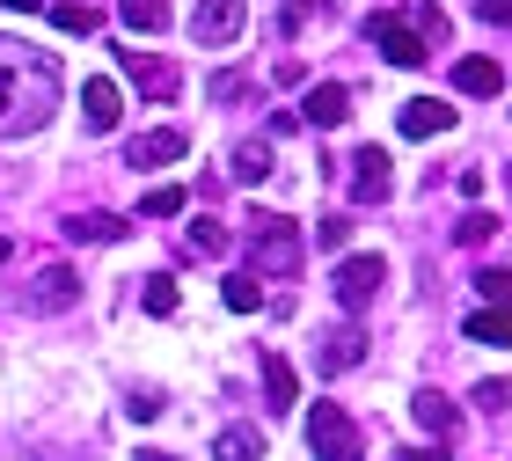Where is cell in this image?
<instances>
[{"label": "cell", "mask_w": 512, "mask_h": 461, "mask_svg": "<svg viewBox=\"0 0 512 461\" xmlns=\"http://www.w3.org/2000/svg\"><path fill=\"white\" fill-rule=\"evenodd\" d=\"M59 110V59L22 37H0V140H22Z\"/></svg>", "instance_id": "obj_1"}, {"label": "cell", "mask_w": 512, "mask_h": 461, "mask_svg": "<svg viewBox=\"0 0 512 461\" xmlns=\"http://www.w3.org/2000/svg\"><path fill=\"white\" fill-rule=\"evenodd\" d=\"M249 257L256 271H271V279H293L300 271V235H293V220H278V213H249Z\"/></svg>", "instance_id": "obj_2"}, {"label": "cell", "mask_w": 512, "mask_h": 461, "mask_svg": "<svg viewBox=\"0 0 512 461\" xmlns=\"http://www.w3.org/2000/svg\"><path fill=\"white\" fill-rule=\"evenodd\" d=\"M308 447H315L322 461H359V454H366V432L344 418V403H315V410H308Z\"/></svg>", "instance_id": "obj_3"}, {"label": "cell", "mask_w": 512, "mask_h": 461, "mask_svg": "<svg viewBox=\"0 0 512 461\" xmlns=\"http://www.w3.org/2000/svg\"><path fill=\"white\" fill-rule=\"evenodd\" d=\"M366 44L388 59V66H425V37L410 30V15H366Z\"/></svg>", "instance_id": "obj_4"}, {"label": "cell", "mask_w": 512, "mask_h": 461, "mask_svg": "<svg viewBox=\"0 0 512 461\" xmlns=\"http://www.w3.org/2000/svg\"><path fill=\"white\" fill-rule=\"evenodd\" d=\"M249 22V0H198L191 8V37L198 44H235Z\"/></svg>", "instance_id": "obj_5"}, {"label": "cell", "mask_w": 512, "mask_h": 461, "mask_svg": "<svg viewBox=\"0 0 512 461\" xmlns=\"http://www.w3.org/2000/svg\"><path fill=\"white\" fill-rule=\"evenodd\" d=\"M74 301H81V279L66 264H44L37 279H30V293H22V308H30V315H59V308H74Z\"/></svg>", "instance_id": "obj_6"}, {"label": "cell", "mask_w": 512, "mask_h": 461, "mask_svg": "<svg viewBox=\"0 0 512 461\" xmlns=\"http://www.w3.org/2000/svg\"><path fill=\"white\" fill-rule=\"evenodd\" d=\"M381 286H388V264H381V257H344V264H337V301L352 308V315L374 301Z\"/></svg>", "instance_id": "obj_7"}, {"label": "cell", "mask_w": 512, "mask_h": 461, "mask_svg": "<svg viewBox=\"0 0 512 461\" xmlns=\"http://www.w3.org/2000/svg\"><path fill=\"white\" fill-rule=\"evenodd\" d=\"M183 154H191V140H183L176 125H161V132H139V140L125 147V161H132V169H161V161H183Z\"/></svg>", "instance_id": "obj_8"}, {"label": "cell", "mask_w": 512, "mask_h": 461, "mask_svg": "<svg viewBox=\"0 0 512 461\" xmlns=\"http://www.w3.org/2000/svg\"><path fill=\"white\" fill-rule=\"evenodd\" d=\"M300 118H308V125H344V118H352V88H344V81H315L308 103H300Z\"/></svg>", "instance_id": "obj_9"}, {"label": "cell", "mask_w": 512, "mask_h": 461, "mask_svg": "<svg viewBox=\"0 0 512 461\" xmlns=\"http://www.w3.org/2000/svg\"><path fill=\"white\" fill-rule=\"evenodd\" d=\"M352 198L359 205H381L388 198V154L381 147H359L352 154Z\"/></svg>", "instance_id": "obj_10"}, {"label": "cell", "mask_w": 512, "mask_h": 461, "mask_svg": "<svg viewBox=\"0 0 512 461\" xmlns=\"http://www.w3.org/2000/svg\"><path fill=\"white\" fill-rule=\"evenodd\" d=\"M125 74L147 88L154 103H169V96H176V66H169V59H154V52H125Z\"/></svg>", "instance_id": "obj_11"}, {"label": "cell", "mask_w": 512, "mask_h": 461, "mask_svg": "<svg viewBox=\"0 0 512 461\" xmlns=\"http://www.w3.org/2000/svg\"><path fill=\"white\" fill-rule=\"evenodd\" d=\"M395 125H403L410 140H432V132H447V125H454V110L439 103V96H410V103H403V118H395Z\"/></svg>", "instance_id": "obj_12"}, {"label": "cell", "mask_w": 512, "mask_h": 461, "mask_svg": "<svg viewBox=\"0 0 512 461\" xmlns=\"http://www.w3.org/2000/svg\"><path fill=\"white\" fill-rule=\"evenodd\" d=\"M359 359H366V330H330V337L315 344V366H322V374H344V366H359Z\"/></svg>", "instance_id": "obj_13"}, {"label": "cell", "mask_w": 512, "mask_h": 461, "mask_svg": "<svg viewBox=\"0 0 512 461\" xmlns=\"http://www.w3.org/2000/svg\"><path fill=\"white\" fill-rule=\"evenodd\" d=\"M81 118H88V132H110V125H118V118H125V110H118V81H88V88H81Z\"/></svg>", "instance_id": "obj_14"}, {"label": "cell", "mask_w": 512, "mask_h": 461, "mask_svg": "<svg viewBox=\"0 0 512 461\" xmlns=\"http://www.w3.org/2000/svg\"><path fill=\"white\" fill-rule=\"evenodd\" d=\"M454 88H461V96H498V88H505V66L476 52V59H461V66H454Z\"/></svg>", "instance_id": "obj_15"}, {"label": "cell", "mask_w": 512, "mask_h": 461, "mask_svg": "<svg viewBox=\"0 0 512 461\" xmlns=\"http://www.w3.org/2000/svg\"><path fill=\"white\" fill-rule=\"evenodd\" d=\"M417 425L439 432V440H454V432H461V410H454L447 396H439V388H425V396H417Z\"/></svg>", "instance_id": "obj_16"}, {"label": "cell", "mask_w": 512, "mask_h": 461, "mask_svg": "<svg viewBox=\"0 0 512 461\" xmlns=\"http://www.w3.org/2000/svg\"><path fill=\"white\" fill-rule=\"evenodd\" d=\"M264 396H271V410H293L300 403V381H293V366L278 352H264Z\"/></svg>", "instance_id": "obj_17"}, {"label": "cell", "mask_w": 512, "mask_h": 461, "mask_svg": "<svg viewBox=\"0 0 512 461\" xmlns=\"http://www.w3.org/2000/svg\"><path fill=\"white\" fill-rule=\"evenodd\" d=\"M213 461H264V432H249V425H227L220 440H213Z\"/></svg>", "instance_id": "obj_18"}, {"label": "cell", "mask_w": 512, "mask_h": 461, "mask_svg": "<svg viewBox=\"0 0 512 461\" xmlns=\"http://www.w3.org/2000/svg\"><path fill=\"white\" fill-rule=\"evenodd\" d=\"M227 176H235V183H264L271 176V140H242L235 161H227Z\"/></svg>", "instance_id": "obj_19"}, {"label": "cell", "mask_w": 512, "mask_h": 461, "mask_svg": "<svg viewBox=\"0 0 512 461\" xmlns=\"http://www.w3.org/2000/svg\"><path fill=\"white\" fill-rule=\"evenodd\" d=\"M118 15H125V30H139V37L169 30V0H118Z\"/></svg>", "instance_id": "obj_20"}, {"label": "cell", "mask_w": 512, "mask_h": 461, "mask_svg": "<svg viewBox=\"0 0 512 461\" xmlns=\"http://www.w3.org/2000/svg\"><path fill=\"white\" fill-rule=\"evenodd\" d=\"M66 235H74V242H118L125 220L118 213H74V220H66Z\"/></svg>", "instance_id": "obj_21"}, {"label": "cell", "mask_w": 512, "mask_h": 461, "mask_svg": "<svg viewBox=\"0 0 512 461\" xmlns=\"http://www.w3.org/2000/svg\"><path fill=\"white\" fill-rule=\"evenodd\" d=\"M469 337L476 344H512V308H476L469 315Z\"/></svg>", "instance_id": "obj_22"}, {"label": "cell", "mask_w": 512, "mask_h": 461, "mask_svg": "<svg viewBox=\"0 0 512 461\" xmlns=\"http://www.w3.org/2000/svg\"><path fill=\"white\" fill-rule=\"evenodd\" d=\"M52 22H59L66 37H96V22H103V15L88 8V0H59V8H52Z\"/></svg>", "instance_id": "obj_23"}, {"label": "cell", "mask_w": 512, "mask_h": 461, "mask_svg": "<svg viewBox=\"0 0 512 461\" xmlns=\"http://www.w3.org/2000/svg\"><path fill=\"white\" fill-rule=\"evenodd\" d=\"M220 301L235 308V315H256V308H264V286H256V271H235V279H227V293H220Z\"/></svg>", "instance_id": "obj_24"}, {"label": "cell", "mask_w": 512, "mask_h": 461, "mask_svg": "<svg viewBox=\"0 0 512 461\" xmlns=\"http://www.w3.org/2000/svg\"><path fill=\"white\" fill-rule=\"evenodd\" d=\"M139 213H147V220H176L183 213V191H176V183H154V191L139 198Z\"/></svg>", "instance_id": "obj_25"}, {"label": "cell", "mask_w": 512, "mask_h": 461, "mask_svg": "<svg viewBox=\"0 0 512 461\" xmlns=\"http://www.w3.org/2000/svg\"><path fill=\"white\" fill-rule=\"evenodd\" d=\"M139 301H147V315H176V279H169V271H154Z\"/></svg>", "instance_id": "obj_26"}, {"label": "cell", "mask_w": 512, "mask_h": 461, "mask_svg": "<svg viewBox=\"0 0 512 461\" xmlns=\"http://www.w3.org/2000/svg\"><path fill=\"white\" fill-rule=\"evenodd\" d=\"M191 249L198 257H227V227L220 220H191Z\"/></svg>", "instance_id": "obj_27"}, {"label": "cell", "mask_w": 512, "mask_h": 461, "mask_svg": "<svg viewBox=\"0 0 512 461\" xmlns=\"http://www.w3.org/2000/svg\"><path fill=\"white\" fill-rule=\"evenodd\" d=\"M476 293H483V308H505L512 301V271H476Z\"/></svg>", "instance_id": "obj_28"}, {"label": "cell", "mask_w": 512, "mask_h": 461, "mask_svg": "<svg viewBox=\"0 0 512 461\" xmlns=\"http://www.w3.org/2000/svg\"><path fill=\"white\" fill-rule=\"evenodd\" d=\"M410 30L425 37V52H432V37H447V15H439V8H417V15H410Z\"/></svg>", "instance_id": "obj_29"}, {"label": "cell", "mask_w": 512, "mask_h": 461, "mask_svg": "<svg viewBox=\"0 0 512 461\" xmlns=\"http://www.w3.org/2000/svg\"><path fill=\"white\" fill-rule=\"evenodd\" d=\"M249 96V74H213V103H242Z\"/></svg>", "instance_id": "obj_30"}, {"label": "cell", "mask_w": 512, "mask_h": 461, "mask_svg": "<svg viewBox=\"0 0 512 461\" xmlns=\"http://www.w3.org/2000/svg\"><path fill=\"white\" fill-rule=\"evenodd\" d=\"M491 227H498L491 213H469V220H461V227H454V235H461V242H469V249H476V242H491Z\"/></svg>", "instance_id": "obj_31"}, {"label": "cell", "mask_w": 512, "mask_h": 461, "mask_svg": "<svg viewBox=\"0 0 512 461\" xmlns=\"http://www.w3.org/2000/svg\"><path fill=\"white\" fill-rule=\"evenodd\" d=\"M315 242H322V249H344V242H352V220H322Z\"/></svg>", "instance_id": "obj_32"}, {"label": "cell", "mask_w": 512, "mask_h": 461, "mask_svg": "<svg viewBox=\"0 0 512 461\" xmlns=\"http://www.w3.org/2000/svg\"><path fill=\"white\" fill-rule=\"evenodd\" d=\"M476 15L491 22V30H512V0H476Z\"/></svg>", "instance_id": "obj_33"}, {"label": "cell", "mask_w": 512, "mask_h": 461, "mask_svg": "<svg viewBox=\"0 0 512 461\" xmlns=\"http://www.w3.org/2000/svg\"><path fill=\"white\" fill-rule=\"evenodd\" d=\"M125 410H132V418H139V425H147V418H161V396H154V388H139V396H132Z\"/></svg>", "instance_id": "obj_34"}, {"label": "cell", "mask_w": 512, "mask_h": 461, "mask_svg": "<svg viewBox=\"0 0 512 461\" xmlns=\"http://www.w3.org/2000/svg\"><path fill=\"white\" fill-rule=\"evenodd\" d=\"M476 403H483V410H505V403H512V388H505V381H483V388H476Z\"/></svg>", "instance_id": "obj_35"}, {"label": "cell", "mask_w": 512, "mask_h": 461, "mask_svg": "<svg viewBox=\"0 0 512 461\" xmlns=\"http://www.w3.org/2000/svg\"><path fill=\"white\" fill-rule=\"evenodd\" d=\"M0 8H15V15H37V8H44V0H0Z\"/></svg>", "instance_id": "obj_36"}, {"label": "cell", "mask_w": 512, "mask_h": 461, "mask_svg": "<svg viewBox=\"0 0 512 461\" xmlns=\"http://www.w3.org/2000/svg\"><path fill=\"white\" fill-rule=\"evenodd\" d=\"M403 461H439V454L432 447H403Z\"/></svg>", "instance_id": "obj_37"}, {"label": "cell", "mask_w": 512, "mask_h": 461, "mask_svg": "<svg viewBox=\"0 0 512 461\" xmlns=\"http://www.w3.org/2000/svg\"><path fill=\"white\" fill-rule=\"evenodd\" d=\"M139 461H183V454H161V447H147V454H139Z\"/></svg>", "instance_id": "obj_38"}, {"label": "cell", "mask_w": 512, "mask_h": 461, "mask_svg": "<svg viewBox=\"0 0 512 461\" xmlns=\"http://www.w3.org/2000/svg\"><path fill=\"white\" fill-rule=\"evenodd\" d=\"M0 264H8V235H0Z\"/></svg>", "instance_id": "obj_39"}, {"label": "cell", "mask_w": 512, "mask_h": 461, "mask_svg": "<svg viewBox=\"0 0 512 461\" xmlns=\"http://www.w3.org/2000/svg\"><path fill=\"white\" fill-rule=\"evenodd\" d=\"M505 176H512V161H505Z\"/></svg>", "instance_id": "obj_40"}]
</instances>
